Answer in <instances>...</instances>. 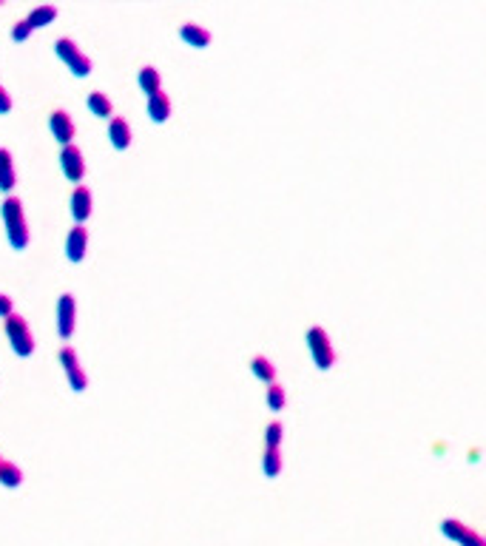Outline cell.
I'll use <instances>...</instances> for the list:
<instances>
[{"label": "cell", "instance_id": "277c9868", "mask_svg": "<svg viewBox=\"0 0 486 546\" xmlns=\"http://www.w3.org/2000/svg\"><path fill=\"white\" fill-rule=\"evenodd\" d=\"M6 336H9L12 350H15L17 356L28 358V356L35 353V336H32V330H28V324H26L23 316L12 313V316L6 319Z\"/></svg>", "mask_w": 486, "mask_h": 546}, {"label": "cell", "instance_id": "2e32d148", "mask_svg": "<svg viewBox=\"0 0 486 546\" xmlns=\"http://www.w3.org/2000/svg\"><path fill=\"white\" fill-rule=\"evenodd\" d=\"M251 373H253L259 381L273 384V381H276V364H273L267 356H253V358H251Z\"/></svg>", "mask_w": 486, "mask_h": 546}, {"label": "cell", "instance_id": "8fae6325", "mask_svg": "<svg viewBox=\"0 0 486 546\" xmlns=\"http://www.w3.org/2000/svg\"><path fill=\"white\" fill-rule=\"evenodd\" d=\"M72 217H74L77 225L91 217V191L85 185H77L74 194H72Z\"/></svg>", "mask_w": 486, "mask_h": 546}, {"label": "cell", "instance_id": "ba28073f", "mask_svg": "<svg viewBox=\"0 0 486 546\" xmlns=\"http://www.w3.org/2000/svg\"><path fill=\"white\" fill-rule=\"evenodd\" d=\"M49 129H51V134H54V140H57V142H63V148H66V145H72V140H74V119H72V114H69V111H63V108L51 111Z\"/></svg>", "mask_w": 486, "mask_h": 546}, {"label": "cell", "instance_id": "5b68a950", "mask_svg": "<svg viewBox=\"0 0 486 546\" xmlns=\"http://www.w3.org/2000/svg\"><path fill=\"white\" fill-rule=\"evenodd\" d=\"M57 358H60V364H63V370H66V376H69L72 390L83 392V390L88 387V376H85V373H83V367H80L77 350H74V347H63V350L57 353Z\"/></svg>", "mask_w": 486, "mask_h": 546}, {"label": "cell", "instance_id": "44dd1931", "mask_svg": "<svg viewBox=\"0 0 486 546\" xmlns=\"http://www.w3.org/2000/svg\"><path fill=\"white\" fill-rule=\"evenodd\" d=\"M0 483H3V487H9V490L20 487V483H23V470H20L17 464L3 461V464H0Z\"/></svg>", "mask_w": 486, "mask_h": 546}, {"label": "cell", "instance_id": "7c38bea8", "mask_svg": "<svg viewBox=\"0 0 486 546\" xmlns=\"http://www.w3.org/2000/svg\"><path fill=\"white\" fill-rule=\"evenodd\" d=\"M108 140L117 151H126L131 145V126L126 123L123 117H111V126H108Z\"/></svg>", "mask_w": 486, "mask_h": 546}, {"label": "cell", "instance_id": "ffe728a7", "mask_svg": "<svg viewBox=\"0 0 486 546\" xmlns=\"http://www.w3.org/2000/svg\"><path fill=\"white\" fill-rule=\"evenodd\" d=\"M54 17H57V6H37V9H32L28 12V26L32 28H43V26H49V23H54Z\"/></svg>", "mask_w": 486, "mask_h": 546}, {"label": "cell", "instance_id": "484cf974", "mask_svg": "<svg viewBox=\"0 0 486 546\" xmlns=\"http://www.w3.org/2000/svg\"><path fill=\"white\" fill-rule=\"evenodd\" d=\"M15 313V305H12V296H6V293H0V316L3 319H9Z\"/></svg>", "mask_w": 486, "mask_h": 546}, {"label": "cell", "instance_id": "3957f363", "mask_svg": "<svg viewBox=\"0 0 486 546\" xmlns=\"http://www.w3.org/2000/svg\"><path fill=\"white\" fill-rule=\"evenodd\" d=\"M54 51H57V57L66 63V69L74 74V77H85V74H91V57L88 54H83L80 51V46L74 43V40H69V38H57V43H54Z\"/></svg>", "mask_w": 486, "mask_h": 546}, {"label": "cell", "instance_id": "603a6c76", "mask_svg": "<svg viewBox=\"0 0 486 546\" xmlns=\"http://www.w3.org/2000/svg\"><path fill=\"white\" fill-rule=\"evenodd\" d=\"M282 438H285L282 421H270L265 427V447L267 449H282Z\"/></svg>", "mask_w": 486, "mask_h": 546}, {"label": "cell", "instance_id": "5bb4252c", "mask_svg": "<svg viewBox=\"0 0 486 546\" xmlns=\"http://www.w3.org/2000/svg\"><path fill=\"white\" fill-rule=\"evenodd\" d=\"M15 160L9 148H0V191H12L15 188Z\"/></svg>", "mask_w": 486, "mask_h": 546}, {"label": "cell", "instance_id": "d4e9b609", "mask_svg": "<svg viewBox=\"0 0 486 546\" xmlns=\"http://www.w3.org/2000/svg\"><path fill=\"white\" fill-rule=\"evenodd\" d=\"M461 546H486V538H483L480 532H475V529H469V532L464 535V540H461Z\"/></svg>", "mask_w": 486, "mask_h": 546}, {"label": "cell", "instance_id": "4316f807", "mask_svg": "<svg viewBox=\"0 0 486 546\" xmlns=\"http://www.w3.org/2000/svg\"><path fill=\"white\" fill-rule=\"evenodd\" d=\"M12 111V97H9V91L0 85V114H9Z\"/></svg>", "mask_w": 486, "mask_h": 546}, {"label": "cell", "instance_id": "d6986e66", "mask_svg": "<svg viewBox=\"0 0 486 546\" xmlns=\"http://www.w3.org/2000/svg\"><path fill=\"white\" fill-rule=\"evenodd\" d=\"M438 527H441V535L449 538V540H455V543H461L464 535L469 532V527H467L464 521H458V518H444Z\"/></svg>", "mask_w": 486, "mask_h": 546}, {"label": "cell", "instance_id": "9c48e42d", "mask_svg": "<svg viewBox=\"0 0 486 546\" xmlns=\"http://www.w3.org/2000/svg\"><path fill=\"white\" fill-rule=\"evenodd\" d=\"M85 251H88V231L83 225L72 228V233L66 236V256L72 262H83L85 259Z\"/></svg>", "mask_w": 486, "mask_h": 546}, {"label": "cell", "instance_id": "ac0fdd59", "mask_svg": "<svg viewBox=\"0 0 486 546\" xmlns=\"http://www.w3.org/2000/svg\"><path fill=\"white\" fill-rule=\"evenodd\" d=\"M85 103H88V111L94 114V117H103V119H106V117H111V114H114V108H111V100L103 94V91H91Z\"/></svg>", "mask_w": 486, "mask_h": 546}, {"label": "cell", "instance_id": "7402d4cb", "mask_svg": "<svg viewBox=\"0 0 486 546\" xmlns=\"http://www.w3.org/2000/svg\"><path fill=\"white\" fill-rule=\"evenodd\" d=\"M285 404H287V392H285V387H282L279 381L267 384V407H270L273 413H282V410H285Z\"/></svg>", "mask_w": 486, "mask_h": 546}, {"label": "cell", "instance_id": "7a4b0ae2", "mask_svg": "<svg viewBox=\"0 0 486 546\" xmlns=\"http://www.w3.org/2000/svg\"><path fill=\"white\" fill-rule=\"evenodd\" d=\"M305 342H308L310 358H313V364H316L319 370H330L333 364H336V350H333L330 336H327V330H324L321 324H313V327L308 330Z\"/></svg>", "mask_w": 486, "mask_h": 546}, {"label": "cell", "instance_id": "6da1fadb", "mask_svg": "<svg viewBox=\"0 0 486 546\" xmlns=\"http://www.w3.org/2000/svg\"><path fill=\"white\" fill-rule=\"evenodd\" d=\"M3 225H6L9 245L15 251H26L32 233H28V222H26V214H23V202L17 197H6V202H3Z\"/></svg>", "mask_w": 486, "mask_h": 546}, {"label": "cell", "instance_id": "9a60e30c", "mask_svg": "<svg viewBox=\"0 0 486 546\" xmlns=\"http://www.w3.org/2000/svg\"><path fill=\"white\" fill-rule=\"evenodd\" d=\"M137 83H140V88L145 91L148 97H154L157 91H162V77H160V72H157L154 66H142Z\"/></svg>", "mask_w": 486, "mask_h": 546}, {"label": "cell", "instance_id": "cb8c5ba5", "mask_svg": "<svg viewBox=\"0 0 486 546\" xmlns=\"http://www.w3.org/2000/svg\"><path fill=\"white\" fill-rule=\"evenodd\" d=\"M32 32H35V28L28 26V20H17V23L12 26V40H15V43H23V40L32 38Z\"/></svg>", "mask_w": 486, "mask_h": 546}, {"label": "cell", "instance_id": "8992f818", "mask_svg": "<svg viewBox=\"0 0 486 546\" xmlns=\"http://www.w3.org/2000/svg\"><path fill=\"white\" fill-rule=\"evenodd\" d=\"M74 316H77V305H74V296L72 293H63L57 299V333L60 339H72L74 333Z\"/></svg>", "mask_w": 486, "mask_h": 546}, {"label": "cell", "instance_id": "30bf717a", "mask_svg": "<svg viewBox=\"0 0 486 546\" xmlns=\"http://www.w3.org/2000/svg\"><path fill=\"white\" fill-rule=\"evenodd\" d=\"M179 38L185 40L188 46H194V49H208L210 46V32H208V28H202L199 23H182L179 26Z\"/></svg>", "mask_w": 486, "mask_h": 546}, {"label": "cell", "instance_id": "83f0119b", "mask_svg": "<svg viewBox=\"0 0 486 546\" xmlns=\"http://www.w3.org/2000/svg\"><path fill=\"white\" fill-rule=\"evenodd\" d=\"M0 464H3V458H0Z\"/></svg>", "mask_w": 486, "mask_h": 546}, {"label": "cell", "instance_id": "52a82bcc", "mask_svg": "<svg viewBox=\"0 0 486 546\" xmlns=\"http://www.w3.org/2000/svg\"><path fill=\"white\" fill-rule=\"evenodd\" d=\"M60 165H63V174L72 182H80L85 176V160H83V151L77 145H66L60 151Z\"/></svg>", "mask_w": 486, "mask_h": 546}, {"label": "cell", "instance_id": "e0dca14e", "mask_svg": "<svg viewBox=\"0 0 486 546\" xmlns=\"http://www.w3.org/2000/svg\"><path fill=\"white\" fill-rule=\"evenodd\" d=\"M282 467H285L282 449H265V455H262V472H265V478L282 475Z\"/></svg>", "mask_w": 486, "mask_h": 546}, {"label": "cell", "instance_id": "4fadbf2b", "mask_svg": "<svg viewBox=\"0 0 486 546\" xmlns=\"http://www.w3.org/2000/svg\"><path fill=\"white\" fill-rule=\"evenodd\" d=\"M148 117L154 119V123H165L171 117V97L165 91H157L154 97H148Z\"/></svg>", "mask_w": 486, "mask_h": 546}]
</instances>
